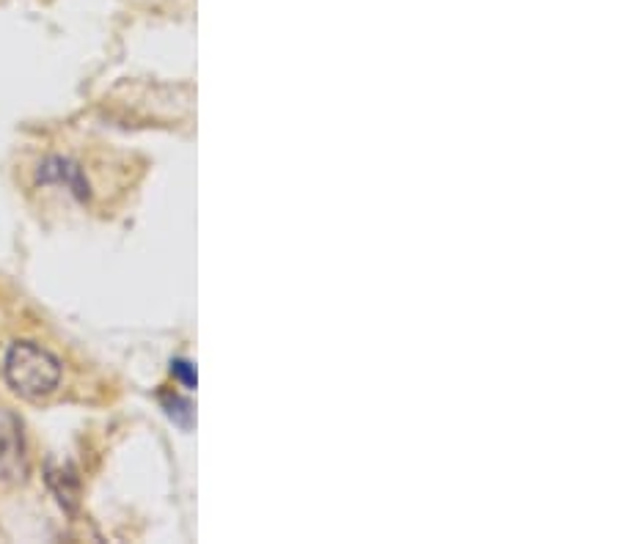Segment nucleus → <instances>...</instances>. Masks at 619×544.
<instances>
[{
    "label": "nucleus",
    "mask_w": 619,
    "mask_h": 544,
    "mask_svg": "<svg viewBox=\"0 0 619 544\" xmlns=\"http://www.w3.org/2000/svg\"><path fill=\"white\" fill-rule=\"evenodd\" d=\"M3 374L11 391L22 399H44L61 382V361L33 341H17L6 352Z\"/></svg>",
    "instance_id": "1"
},
{
    "label": "nucleus",
    "mask_w": 619,
    "mask_h": 544,
    "mask_svg": "<svg viewBox=\"0 0 619 544\" xmlns=\"http://www.w3.org/2000/svg\"><path fill=\"white\" fill-rule=\"evenodd\" d=\"M28 476L26 440H22L20 421L0 410V482L22 484Z\"/></svg>",
    "instance_id": "2"
},
{
    "label": "nucleus",
    "mask_w": 619,
    "mask_h": 544,
    "mask_svg": "<svg viewBox=\"0 0 619 544\" xmlns=\"http://www.w3.org/2000/svg\"><path fill=\"white\" fill-rule=\"evenodd\" d=\"M37 182L61 184V188H67L69 193H72L78 201H83V204L91 199V184L89 179H86L83 168L69 158H58L56 154V158L44 160L37 171Z\"/></svg>",
    "instance_id": "3"
},
{
    "label": "nucleus",
    "mask_w": 619,
    "mask_h": 544,
    "mask_svg": "<svg viewBox=\"0 0 619 544\" xmlns=\"http://www.w3.org/2000/svg\"><path fill=\"white\" fill-rule=\"evenodd\" d=\"M171 372L177 374V377L182 380L188 387L196 385V372H193V366H190L188 361H173L171 363Z\"/></svg>",
    "instance_id": "4"
}]
</instances>
